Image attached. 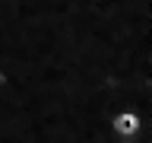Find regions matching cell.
Segmentation results:
<instances>
[{
	"label": "cell",
	"mask_w": 152,
	"mask_h": 143,
	"mask_svg": "<svg viewBox=\"0 0 152 143\" xmlns=\"http://www.w3.org/2000/svg\"><path fill=\"white\" fill-rule=\"evenodd\" d=\"M117 124H121V130H133V124H136V121H133V118H121Z\"/></svg>",
	"instance_id": "obj_1"
}]
</instances>
